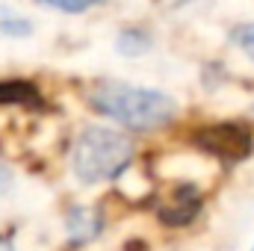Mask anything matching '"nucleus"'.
I'll return each instance as SVG.
<instances>
[{
    "label": "nucleus",
    "instance_id": "nucleus-1",
    "mask_svg": "<svg viewBox=\"0 0 254 251\" xmlns=\"http://www.w3.org/2000/svg\"><path fill=\"white\" fill-rule=\"evenodd\" d=\"M89 104L116 119L119 125L133 127V130H154V127L169 125L178 113L175 101L157 89H145V86H133L122 80H101L92 86L89 92Z\"/></svg>",
    "mask_w": 254,
    "mask_h": 251
},
{
    "label": "nucleus",
    "instance_id": "nucleus-2",
    "mask_svg": "<svg viewBox=\"0 0 254 251\" xmlns=\"http://www.w3.org/2000/svg\"><path fill=\"white\" fill-rule=\"evenodd\" d=\"M133 160L130 136L110 127H86L74 139L71 169L83 184H104L125 172Z\"/></svg>",
    "mask_w": 254,
    "mask_h": 251
},
{
    "label": "nucleus",
    "instance_id": "nucleus-3",
    "mask_svg": "<svg viewBox=\"0 0 254 251\" xmlns=\"http://www.w3.org/2000/svg\"><path fill=\"white\" fill-rule=\"evenodd\" d=\"M195 145L222 163H240L252 154L254 139L249 127L237 125V122H219V125L201 127L195 133Z\"/></svg>",
    "mask_w": 254,
    "mask_h": 251
},
{
    "label": "nucleus",
    "instance_id": "nucleus-4",
    "mask_svg": "<svg viewBox=\"0 0 254 251\" xmlns=\"http://www.w3.org/2000/svg\"><path fill=\"white\" fill-rule=\"evenodd\" d=\"M198 207H201V198L195 195V189L184 187L178 192V201H175V204H169V207L160 210V219H163L166 225H187V222L195 219Z\"/></svg>",
    "mask_w": 254,
    "mask_h": 251
},
{
    "label": "nucleus",
    "instance_id": "nucleus-5",
    "mask_svg": "<svg viewBox=\"0 0 254 251\" xmlns=\"http://www.w3.org/2000/svg\"><path fill=\"white\" fill-rule=\"evenodd\" d=\"M3 104H24V107H39V89L24 80H3L0 83V107Z\"/></svg>",
    "mask_w": 254,
    "mask_h": 251
},
{
    "label": "nucleus",
    "instance_id": "nucleus-6",
    "mask_svg": "<svg viewBox=\"0 0 254 251\" xmlns=\"http://www.w3.org/2000/svg\"><path fill=\"white\" fill-rule=\"evenodd\" d=\"M68 231H71V237H74L77 243L92 240V237L101 231V216H98L95 210H71V216H68Z\"/></svg>",
    "mask_w": 254,
    "mask_h": 251
},
{
    "label": "nucleus",
    "instance_id": "nucleus-7",
    "mask_svg": "<svg viewBox=\"0 0 254 251\" xmlns=\"http://www.w3.org/2000/svg\"><path fill=\"white\" fill-rule=\"evenodd\" d=\"M148 48H151V36H148L145 30H139V27H130V30H125V33L119 36V51H122L125 57L145 54Z\"/></svg>",
    "mask_w": 254,
    "mask_h": 251
},
{
    "label": "nucleus",
    "instance_id": "nucleus-8",
    "mask_svg": "<svg viewBox=\"0 0 254 251\" xmlns=\"http://www.w3.org/2000/svg\"><path fill=\"white\" fill-rule=\"evenodd\" d=\"M231 39H234V45H237L246 57H252L254 60V24H243V27H237V30L231 33Z\"/></svg>",
    "mask_w": 254,
    "mask_h": 251
},
{
    "label": "nucleus",
    "instance_id": "nucleus-9",
    "mask_svg": "<svg viewBox=\"0 0 254 251\" xmlns=\"http://www.w3.org/2000/svg\"><path fill=\"white\" fill-rule=\"evenodd\" d=\"M45 6H51V9H63V12H86L92 3H89V0H80V3H77V0H48Z\"/></svg>",
    "mask_w": 254,
    "mask_h": 251
},
{
    "label": "nucleus",
    "instance_id": "nucleus-10",
    "mask_svg": "<svg viewBox=\"0 0 254 251\" xmlns=\"http://www.w3.org/2000/svg\"><path fill=\"white\" fill-rule=\"evenodd\" d=\"M6 184H9V172H6V169H0V192L6 189Z\"/></svg>",
    "mask_w": 254,
    "mask_h": 251
},
{
    "label": "nucleus",
    "instance_id": "nucleus-11",
    "mask_svg": "<svg viewBox=\"0 0 254 251\" xmlns=\"http://www.w3.org/2000/svg\"><path fill=\"white\" fill-rule=\"evenodd\" d=\"M252 251H254V249H252Z\"/></svg>",
    "mask_w": 254,
    "mask_h": 251
}]
</instances>
